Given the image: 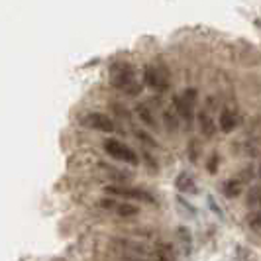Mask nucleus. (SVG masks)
Returning a JSON list of instances; mask_svg holds the SVG:
<instances>
[{
  "label": "nucleus",
  "mask_w": 261,
  "mask_h": 261,
  "mask_svg": "<svg viewBox=\"0 0 261 261\" xmlns=\"http://www.w3.org/2000/svg\"><path fill=\"white\" fill-rule=\"evenodd\" d=\"M110 81L112 85L120 89V91L128 92V94H138L142 91L138 79H136V69L128 63H114L112 69H110Z\"/></svg>",
  "instance_id": "f257e3e1"
},
{
  "label": "nucleus",
  "mask_w": 261,
  "mask_h": 261,
  "mask_svg": "<svg viewBox=\"0 0 261 261\" xmlns=\"http://www.w3.org/2000/svg\"><path fill=\"white\" fill-rule=\"evenodd\" d=\"M196 98H198V94H196L195 89H187V91H183L181 94H175V98H173L175 112L183 118L189 126H191V124H193V120H195Z\"/></svg>",
  "instance_id": "f03ea898"
},
{
  "label": "nucleus",
  "mask_w": 261,
  "mask_h": 261,
  "mask_svg": "<svg viewBox=\"0 0 261 261\" xmlns=\"http://www.w3.org/2000/svg\"><path fill=\"white\" fill-rule=\"evenodd\" d=\"M105 151L110 157H114L118 161H124L128 165H138L140 163V157L136 155V151L128 147L126 144L118 142V140H106L105 142Z\"/></svg>",
  "instance_id": "7ed1b4c3"
},
{
  "label": "nucleus",
  "mask_w": 261,
  "mask_h": 261,
  "mask_svg": "<svg viewBox=\"0 0 261 261\" xmlns=\"http://www.w3.org/2000/svg\"><path fill=\"white\" fill-rule=\"evenodd\" d=\"M106 193L116 196H124V198H132V200H144V202H155L153 196L149 195L144 189H134V187H106Z\"/></svg>",
  "instance_id": "20e7f679"
},
{
  "label": "nucleus",
  "mask_w": 261,
  "mask_h": 261,
  "mask_svg": "<svg viewBox=\"0 0 261 261\" xmlns=\"http://www.w3.org/2000/svg\"><path fill=\"white\" fill-rule=\"evenodd\" d=\"M83 124L87 126V128H92V130H98V132H114V122L110 120V118L106 116V114H100V112H91V114H87V116L83 118Z\"/></svg>",
  "instance_id": "39448f33"
},
{
  "label": "nucleus",
  "mask_w": 261,
  "mask_h": 261,
  "mask_svg": "<svg viewBox=\"0 0 261 261\" xmlns=\"http://www.w3.org/2000/svg\"><path fill=\"white\" fill-rule=\"evenodd\" d=\"M144 83L153 91H165L167 89V77L153 65H147L144 71Z\"/></svg>",
  "instance_id": "423d86ee"
},
{
  "label": "nucleus",
  "mask_w": 261,
  "mask_h": 261,
  "mask_svg": "<svg viewBox=\"0 0 261 261\" xmlns=\"http://www.w3.org/2000/svg\"><path fill=\"white\" fill-rule=\"evenodd\" d=\"M216 122H214V118L210 114L208 110H200L198 112V128H200V134L202 136H206V138H212L214 134H216Z\"/></svg>",
  "instance_id": "0eeeda50"
},
{
  "label": "nucleus",
  "mask_w": 261,
  "mask_h": 261,
  "mask_svg": "<svg viewBox=\"0 0 261 261\" xmlns=\"http://www.w3.org/2000/svg\"><path fill=\"white\" fill-rule=\"evenodd\" d=\"M175 187L179 193H185V195H196L198 189H196V181L193 179V175L189 173H181L177 179H175Z\"/></svg>",
  "instance_id": "6e6552de"
},
{
  "label": "nucleus",
  "mask_w": 261,
  "mask_h": 261,
  "mask_svg": "<svg viewBox=\"0 0 261 261\" xmlns=\"http://www.w3.org/2000/svg\"><path fill=\"white\" fill-rule=\"evenodd\" d=\"M218 126H220V130H222L224 134H230V132H234V128L238 126V118L234 116V112H232V110L224 108L222 112H220Z\"/></svg>",
  "instance_id": "1a4fd4ad"
},
{
  "label": "nucleus",
  "mask_w": 261,
  "mask_h": 261,
  "mask_svg": "<svg viewBox=\"0 0 261 261\" xmlns=\"http://www.w3.org/2000/svg\"><path fill=\"white\" fill-rule=\"evenodd\" d=\"M244 183H246V181H244L242 177L226 181V185H224V195L228 196V198H236V196L242 193V189H244Z\"/></svg>",
  "instance_id": "9d476101"
},
{
  "label": "nucleus",
  "mask_w": 261,
  "mask_h": 261,
  "mask_svg": "<svg viewBox=\"0 0 261 261\" xmlns=\"http://www.w3.org/2000/svg\"><path fill=\"white\" fill-rule=\"evenodd\" d=\"M248 208H261V185H251L248 193Z\"/></svg>",
  "instance_id": "9b49d317"
},
{
  "label": "nucleus",
  "mask_w": 261,
  "mask_h": 261,
  "mask_svg": "<svg viewBox=\"0 0 261 261\" xmlns=\"http://www.w3.org/2000/svg\"><path fill=\"white\" fill-rule=\"evenodd\" d=\"M155 261H177L175 259V251L169 244H159L155 249Z\"/></svg>",
  "instance_id": "f8f14e48"
},
{
  "label": "nucleus",
  "mask_w": 261,
  "mask_h": 261,
  "mask_svg": "<svg viewBox=\"0 0 261 261\" xmlns=\"http://www.w3.org/2000/svg\"><path fill=\"white\" fill-rule=\"evenodd\" d=\"M138 116L144 120V124H147L149 128H155V118L151 116V112H149V108L145 105H140L138 106Z\"/></svg>",
  "instance_id": "ddd939ff"
},
{
  "label": "nucleus",
  "mask_w": 261,
  "mask_h": 261,
  "mask_svg": "<svg viewBox=\"0 0 261 261\" xmlns=\"http://www.w3.org/2000/svg\"><path fill=\"white\" fill-rule=\"evenodd\" d=\"M236 259L238 261H257V257H255V253L249 251L248 248H244V246H236Z\"/></svg>",
  "instance_id": "4468645a"
},
{
  "label": "nucleus",
  "mask_w": 261,
  "mask_h": 261,
  "mask_svg": "<svg viewBox=\"0 0 261 261\" xmlns=\"http://www.w3.org/2000/svg\"><path fill=\"white\" fill-rule=\"evenodd\" d=\"M187 153H189V159L193 161V163H196L198 161V155H200V145H198V140H191L189 142V145H187Z\"/></svg>",
  "instance_id": "2eb2a0df"
},
{
  "label": "nucleus",
  "mask_w": 261,
  "mask_h": 261,
  "mask_svg": "<svg viewBox=\"0 0 261 261\" xmlns=\"http://www.w3.org/2000/svg\"><path fill=\"white\" fill-rule=\"evenodd\" d=\"M114 210H116L120 216H124V218H128V216H136V214H138V208H136V206H132L130 202H122V204H118Z\"/></svg>",
  "instance_id": "dca6fc26"
},
{
  "label": "nucleus",
  "mask_w": 261,
  "mask_h": 261,
  "mask_svg": "<svg viewBox=\"0 0 261 261\" xmlns=\"http://www.w3.org/2000/svg\"><path fill=\"white\" fill-rule=\"evenodd\" d=\"M163 120H165V126H167V130L169 132H175L177 130V116L175 114H171L169 110L163 114Z\"/></svg>",
  "instance_id": "f3484780"
},
{
  "label": "nucleus",
  "mask_w": 261,
  "mask_h": 261,
  "mask_svg": "<svg viewBox=\"0 0 261 261\" xmlns=\"http://www.w3.org/2000/svg\"><path fill=\"white\" fill-rule=\"evenodd\" d=\"M249 226L255 230H261V212H255L253 216H249Z\"/></svg>",
  "instance_id": "a211bd4d"
},
{
  "label": "nucleus",
  "mask_w": 261,
  "mask_h": 261,
  "mask_svg": "<svg viewBox=\"0 0 261 261\" xmlns=\"http://www.w3.org/2000/svg\"><path fill=\"white\" fill-rule=\"evenodd\" d=\"M216 165H218V153H212L208 161V173H216Z\"/></svg>",
  "instance_id": "6ab92c4d"
},
{
  "label": "nucleus",
  "mask_w": 261,
  "mask_h": 261,
  "mask_svg": "<svg viewBox=\"0 0 261 261\" xmlns=\"http://www.w3.org/2000/svg\"><path fill=\"white\" fill-rule=\"evenodd\" d=\"M259 175H261V167H259Z\"/></svg>",
  "instance_id": "aec40b11"
}]
</instances>
